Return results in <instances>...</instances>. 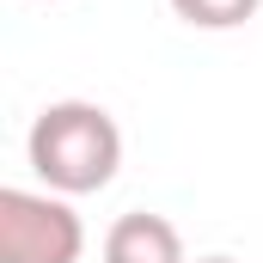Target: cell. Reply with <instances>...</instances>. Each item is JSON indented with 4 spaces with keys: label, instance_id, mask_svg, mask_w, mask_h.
Listing matches in <instances>:
<instances>
[{
    "label": "cell",
    "instance_id": "1",
    "mask_svg": "<svg viewBox=\"0 0 263 263\" xmlns=\"http://www.w3.org/2000/svg\"><path fill=\"white\" fill-rule=\"evenodd\" d=\"M25 159L43 178V190H55V196H92L123 165V129L92 98H55V104L37 110V123L25 135Z\"/></svg>",
    "mask_w": 263,
    "mask_h": 263
},
{
    "label": "cell",
    "instance_id": "3",
    "mask_svg": "<svg viewBox=\"0 0 263 263\" xmlns=\"http://www.w3.org/2000/svg\"><path fill=\"white\" fill-rule=\"evenodd\" d=\"M104 263H190L184 251V233L165 220V214H123L110 220L104 233Z\"/></svg>",
    "mask_w": 263,
    "mask_h": 263
},
{
    "label": "cell",
    "instance_id": "5",
    "mask_svg": "<svg viewBox=\"0 0 263 263\" xmlns=\"http://www.w3.org/2000/svg\"><path fill=\"white\" fill-rule=\"evenodd\" d=\"M190 263H239V257H227V251H214V257H190Z\"/></svg>",
    "mask_w": 263,
    "mask_h": 263
},
{
    "label": "cell",
    "instance_id": "2",
    "mask_svg": "<svg viewBox=\"0 0 263 263\" xmlns=\"http://www.w3.org/2000/svg\"><path fill=\"white\" fill-rule=\"evenodd\" d=\"M86 220L55 190H0V263H80Z\"/></svg>",
    "mask_w": 263,
    "mask_h": 263
},
{
    "label": "cell",
    "instance_id": "4",
    "mask_svg": "<svg viewBox=\"0 0 263 263\" xmlns=\"http://www.w3.org/2000/svg\"><path fill=\"white\" fill-rule=\"evenodd\" d=\"M257 6L263 0H172V12L196 31H233V25L257 18Z\"/></svg>",
    "mask_w": 263,
    "mask_h": 263
}]
</instances>
